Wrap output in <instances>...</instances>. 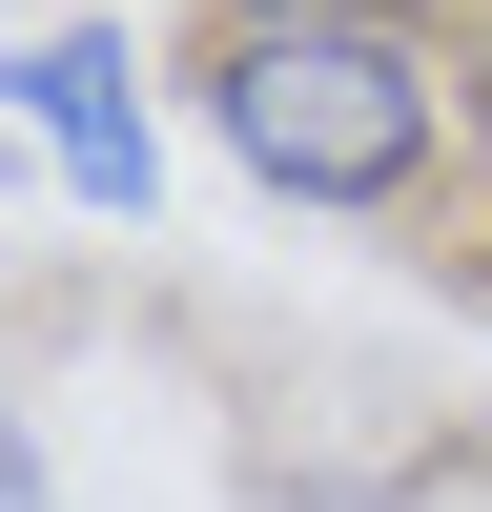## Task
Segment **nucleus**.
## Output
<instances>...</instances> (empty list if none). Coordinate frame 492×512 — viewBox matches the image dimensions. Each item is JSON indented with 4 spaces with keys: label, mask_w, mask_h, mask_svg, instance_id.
I'll return each mask as SVG.
<instances>
[{
    "label": "nucleus",
    "mask_w": 492,
    "mask_h": 512,
    "mask_svg": "<svg viewBox=\"0 0 492 512\" xmlns=\"http://www.w3.org/2000/svg\"><path fill=\"white\" fill-rule=\"evenodd\" d=\"M21 103H41V144H62L82 205H144V103H123V41H103V21L21 41Z\"/></svg>",
    "instance_id": "2"
},
{
    "label": "nucleus",
    "mask_w": 492,
    "mask_h": 512,
    "mask_svg": "<svg viewBox=\"0 0 492 512\" xmlns=\"http://www.w3.org/2000/svg\"><path fill=\"white\" fill-rule=\"evenodd\" d=\"M185 82L226 123V164L287 185V205H410L431 144H451V62L410 21H226Z\"/></svg>",
    "instance_id": "1"
},
{
    "label": "nucleus",
    "mask_w": 492,
    "mask_h": 512,
    "mask_svg": "<svg viewBox=\"0 0 492 512\" xmlns=\"http://www.w3.org/2000/svg\"><path fill=\"white\" fill-rule=\"evenodd\" d=\"M0 512H41V431H21V410H0Z\"/></svg>",
    "instance_id": "4"
},
{
    "label": "nucleus",
    "mask_w": 492,
    "mask_h": 512,
    "mask_svg": "<svg viewBox=\"0 0 492 512\" xmlns=\"http://www.w3.org/2000/svg\"><path fill=\"white\" fill-rule=\"evenodd\" d=\"M226 21H410L431 41V0H226Z\"/></svg>",
    "instance_id": "3"
}]
</instances>
